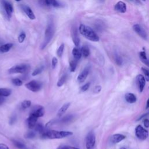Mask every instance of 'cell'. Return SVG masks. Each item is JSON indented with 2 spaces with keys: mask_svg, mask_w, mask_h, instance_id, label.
Listing matches in <instances>:
<instances>
[{
  "mask_svg": "<svg viewBox=\"0 0 149 149\" xmlns=\"http://www.w3.org/2000/svg\"><path fill=\"white\" fill-rule=\"evenodd\" d=\"M67 79V76L66 74H63V76H61V77L59 79V80L57 82V86L58 87H61L62 86L66 81Z\"/></svg>",
  "mask_w": 149,
  "mask_h": 149,
  "instance_id": "obj_28",
  "label": "cell"
},
{
  "mask_svg": "<svg viewBox=\"0 0 149 149\" xmlns=\"http://www.w3.org/2000/svg\"><path fill=\"white\" fill-rule=\"evenodd\" d=\"M30 114H32L36 116L37 118L41 117L44 114V109L40 105H37L32 109Z\"/></svg>",
  "mask_w": 149,
  "mask_h": 149,
  "instance_id": "obj_10",
  "label": "cell"
},
{
  "mask_svg": "<svg viewBox=\"0 0 149 149\" xmlns=\"http://www.w3.org/2000/svg\"><path fill=\"white\" fill-rule=\"evenodd\" d=\"M73 135V133L69 131H58V130H45L41 134L44 139H59Z\"/></svg>",
  "mask_w": 149,
  "mask_h": 149,
  "instance_id": "obj_2",
  "label": "cell"
},
{
  "mask_svg": "<svg viewBox=\"0 0 149 149\" xmlns=\"http://www.w3.org/2000/svg\"><path fill=\"white\" fill-rule=\"evenodd\" d=\"M71 37L72 41L76 47H78L80 44V38L76 27H72L71 29Z\"/></svg>",
  "mask_w": 149,
  "mask_h": 149,
  "instance_id": "obj_9",
  "label": "cell"
},
{
  "mask_svg": "<svg viewBox=\"0 0 149 149\" xmlns=\"http://www.w3.org/2000/svg\"><path fill=\"white\" fill-rule=\"evenodd\" d=\"M149 108V98L147 100V104H146V109Z\"/></svg>",
  "mask_w": 149,
  "mask_h": 149,
  "instance_id": "obj_48",
  "label": "cell"
},
{
  "mask_svg": "<svg viewBox=\"0 0 149 149\" xmlns=\"http://www.w3.org/2000/svg\"><path fill=\"white\" fill-rule=\"evenodd\" d=\"M21 8L23 12L26 13V15L28 16V17L31 19V20H34L36 19V16L34 14L33 10L31 9L27 5H23L22 4L21 5Z\"/></svg>",
  "mask_w": 149,
  "mask_h": 149,
  "instance_id": "obj_11",
  "label": "cell"
},
{
  "mask_svg": "<svg viewBox=\"0 0 149 149\" xmlns=\"http://www.w3.org/2000/svg\"><path fill=\"white\" fill-rule=\"evenodd\" d=\"M15 1H17V2H19V1H20V0H15Z\"/></svg>",
  "mask_w": 149,
  "mask_h": 149,
  "instance_id": "obj_52",
  "label": "cell"
},
{
  "mask_svg": "<svg viewBox=\"0 0 149 149\" xmlns=\"http://www.w3.org/2000/svg\"><path fill=\"white\" fill-rule=\"evenodd\" d=\"M5 98H3V97H2V96H0V105H1L2 104H3V103L5 101Z\"/></svg>",
  "mask_w": 149,
  "mask_h": 149,
  "instance_id": "obj_47",
  "label": "cell"
},
{
  "mask_svg": "<svg viewBox=\"0 0 149 149\" xmlns=\"http://www.w3.org/2000/svg\"><path fill=\"white\" fill-rule=\"evenodd\" d=\"M133 30L141 38L146 39L147 38V34L144 29L139 24H136L133 26Z\"/></svg>",
  "mask_w": 149,
  "mask_h": 149,
  "instance_id": "obj_8",
  "label": "cell"
},
{
  "mask_svg": "<svg viewBox=\"0 0 149 149\" xmlns=\"http://www.w3.org/2000/svg\"><path fill=\"white\" fill-rule=\"evenodd\" d=\"M30 66L27 64H20L10 68L8 70L9 73H23L27 72Z\"/></svg>",
  "mask_w": 149,
  "mask_h": 149,
  "instance_id": "obj_4",
  "label": "cell"
},
{
  "mask_svg": "<svg viewBox=\"0 0 149 149\" xmlns=\"http://www.w3.org/2000/svg\"><path fill=\"white\" fill-rule=\"evenodd\" d=\"M12 93V90L7 88H0V96L8 97Z\"/></svg>",
  "mask_w": 149,
  "mask_h": 149,
  "instance_id": "obj_22",
  "label": "cell"
},
{
  "mask_svg": "<svg viewBox=\"0 0 149 149\" xmlns=\"http://www.w3.org/2000/svg\"><path fill=\"white\" fill-rule=\"evenodd\" d=\"M0 149H9V147L5 144L0 143Z\"/></svg>",
  "mask_w": 149,
  "mask_h": 149,
  "instance_id": "obj_43",
  "label": "cell"
},
{
  "mask_svg": "<svg viewBox=\"0 0 149 149\" xmlns=\"http://www.w3.org/2000/svg\"><path fill=\"white\" fill-rule=\"evenodd\" d=\"M31 101L30 100H24L21 104V107L22 109H27L31 106Z\"/></svg>",
  "mask_w": 149,
  "mask_h": 149,
  "instance_id": "obj_30",
  "label": "cell"
},
{
  "mask_svg": "<svg viewBox=\"0 0 149 149\" xmlns=\"http://www.w3.org/2000/svg\"><path fill=\"white\" fill-rule=\"evenodd\" d=\"M125 100L129 103H134L136 101V97L133 93H127L125 95Z\"/></svg>",
  "mask_w": 149,
  "mask_h": 149,
  "instance_id": "obj_21",
  "label": "cell"
},
{
  "mask_svg": "<svg viewBox=\"0 0 149 149\" xmlns=\"http://www.w3.org/2000/svg\"><path fill=\"white\" fill-rule=\"evenodd\" d=\"M13 44L12 43H6L0 46V52L2 53H5L8 52L13 47Z\"/></svg>",
  "mask_w": 149,
  "mask_h": 149,
  "instance_id": "obj_20",
  "label": "cell"
},
{
  "mask_svg": "<svg viewBox=\"0 0 149 149\" xmlns=\"http://www.w3.org/2000/svg\"><path fill=\"white\" fill-rule=\"evenodd\" d=\"M37 118L36 116L32 114H30L29 117L27 118V122L28 125V127L30 129H32L34 128L36 125L37 124Z\"/></svg>",
  "mask_w": 149,
  "mask_h": 149,
  "instance_id": "obj_16",
  "label": "cell"
},
{
  "mask_svg": "<svg viewBox=\"0 0 149 149\" xmlns=\"http://www.w3.org/2000/svg\"><path fill=\"white\" fill-rule=\"evenodd\" d=\"M79 31L83 37L90 41L98 42L100 40V38L97 33L88 26L81 24L79 27Z\"/></svg>",
  "mask_w": 149,
  "mask_h": 149,
  "instance_id": "obj_1",
  "label": "cell"
},
{
  "mask_svg": "<svg viewBox=\"0 0 149 149\" xmlns=\"http://www.w3.org/2000/svg\"><path fill=\"white\" fill-rule=\"evenodd\" d=\"M95 143V136L93 132H90L86 138V147L87 149H92Z\"/></svg>",
  "mask_w": 149,
  "mask_h": 149,
  "instance_id": "obj_6",
  "label": "cell"
},
{
  "mask_svg": "<svg viewBox=\"0 0 149 149\" xmlns=\"http://www.w3.org/2000/svg\"><path fill=\"white\" fill-rule=\"evenodd\" d=\"M135 134L137 137L141 140H146L148 136V131L143 127L141 125H138L136 127Z\"/></svg>",
  "mask_w": 149,
  "mask_h": 149,
  "instance_id": "obj_5",
  "label": "cell"
},
{
  "mask_svg": "<svg viewBox=\"0 0 149 149\" xmlns=\"http://www.w3.org/2000/svg\"><path fill=\"white\" fill-rule=\"evenodd\" d=\"M90 83L88 82V83H86L85 84H84L81 87V90L82 91H85L86 90H87L90 87Z\"/></svg>",
  "mask_w": 149,
  "mask_h": 149,
  "instance_id": "obj_40",
  "label": "cell"
},
{
  "mask_svg": "<svg viewBox=\"0 0 149 149\" xmlns=\"http://www.w3.org/2000/svg\"><path fill=\"white\" fill-rule=\"evenodd\" d=\"M72 55L76 60L80 59L82 56L81 49L77 47L73 48L72 50Z\"/></svg>",
  "mask_w": 149,
  "mask_h": 149,
  "instance_id": "obj_19",
  "label": "cell"
},
{
  "mask_svg": "<svg viewBox=\"0 0 149 149\" xmlns=\"http://www.w3.org/2000/svg\"><path fill=\"white\" fill-rule=\"evenodd\" d=\"M12 83L15 85V86H20L22 85L23 84V82L22 81L18 79V78H15V79H13L12 80Z\"/></svg>",
  "mask_w": 149,
  "mask_h": 149,
  "instance_id": "obj_34",
  "label": "cell"
},
{
  "mask_svg": "<svg viewBox=\"0 0 149 149\" xmlns=\"http://www.w3.org/2000/svg\"><path fill=\"white\" fill-rule=\"evenodd\" d=\"M81 53H82V56L84 58H87L90 55V49L88 46L87 45H83L82 48H81Z\"/></svg>",
  "mask_w": 149,
  "mask_h": 149,
  "instance_id": "obj_25",
  "label": "cell"
},
{
  "mask_svg": "<svg viewBox=\"0 0 149 149\" xmlns=\"http://www.w3.org/2000/svg\"><path fill=\"white\" fill-rule=\"evenodd\" d=\"M58 63V59L56 57H53L52 59V62H51V65H52V69H55L56 65Z\"/></svg>",
  "mask_w": 149,
  "mask_h": 149,
  "instance_id": "obj_39",
  "label": "cell"
},
{
  "mask_svg": "<svg viewBox=\"0 0 149 149\" xmlns=\"http://www.w3.org/2000/svg\"><path fill=\"white\" fill-rule=\"evenodd\" d=\"M120 149H126V148H125V147H121Z\"/></svg>",
  "mask_w": 149,
  "mask_h": 149,
  "instance_id": "obj_51",
  "label": "cell"
},
{
  "mask_svg": "<svg viewBox=\"0 0 149 149\" xmlns=\"http://www.w3.org/2000/svg\"><path fill=\"white\" fill-rule=\"evenodd\" d=\"M141 1H145L146 0H141Z\"/></svg>",
  "mask_w": 149,
  "mask_h": 149,
  "instance_id": "obj_54",
  "label": "cell"
},
{
  "mask_svg": "<svg viewBox=\"0 0 149 149\" xmlns=\"http://www.w3.org/2000/svg\"><path fill=\"white\" fill-rule=\"evenodd\" d=\"M3 8H4L5 11L6 12V14L8 17L9 19H10L12 16V13L13 11V6L9 2H8L7 1H3Z\"/></svg>",
  "mask_w": 149,
  "mask_h": 149,
  "instance_id": "obj_15",
  "label": "cell"
},
{
  "mask_svg": "<svg viewBox=\"0 0 149 149\" xmlns=\"http://www.w3.org/2000/svg\"><path fill=\"white\" fill-rule=\"evenodd\" d=\"M101 90V87L100 86H96L94 89V93H98Z\"/></svg>",
  "mask_w": 149,
  "mask_h": 149,
  "instance_id": "obj_42",
  "label": "cell"
},
{
  "mask_svg": "<svg viewBox=\"0 0 149 149\" xmlns=\"http://www.w3.org/2000/svg\"><path fill=\"white\" fill-rule=\"evenodd\" d=\"M44 69V66H41L40 67H38L33 72H32V76H37L39 74H40L42 71Z\"/></svg>",
  "mask_w": 149,
  "mask_h": 149,
  "instance_id": "obj_32",
  "label": "cell"
},
{
  "mask_svg": "<svg viewBox=\"0 0 149 149\" xmlns=\"http://www.w3.org/2000/svg\"><path fill=\"white\" fill-rule=\"evenodd\" d=\"M139 55H140V58L141 61H143V60H146V59H148L145 51H141L139 53Z\"/></svg>",
  "mask_w": 149,
  "mask_h": 149,
  "instance_id": "obj_37",
  "label": "cell"
},
{
  "mask_svg": "<svg viewBox=\"0 0 149 149\" xmlns=\"http://www.w3.org/2000/svg\"><path fill=\"white\" fill-rule=\"evenodd\" d=\"M35 136H36V132L34 131H29L27 132L24 135V137L26 139H33Z\"/></svg>",
  "mask_w": 149,
  "mask_h": 149,
  "instance_id": "obj_33",
  "label": "cell"
},
{
  "mask_svg": "<svg viewBox=\"0 0 149 149\" xmlns=\"http://www.w3.org/2000/svg\"><path fill=\"white\" fill-rule=\"evenodd\" d=\"M145 65H146L148 67H149V59H147L146 60H143V61H141Z\"/></svg>",
  "mask_w": 149,
  "mask_h": 149,
  "instance_id": "obj_46",
  "label": "cell"
},
{
  "mask_svg": "<svg viewBox=\"0 0 149 149\" xmlns=\"http://www.w3.org/2000/svg\"><path fill=\"white\" fill-rule=\"evenodd\" d=\"M89 70L90 68L88 66H87L80 73V74L77 76V81L79 83H82L86 80L88 74Z\"/></svg>",
  "mask_w": 149,
  "mask_h": 149,
  "instance_id": "obj_13",
  "label": "cell"
},
{
  "mask_svg": "<svg viewBox=\"0 0 149 149\" xmlns=\"http://www.w3.org/2000/svg\"><path fill=\"white\" fill-rule=\"evenodd\" d=\"M69 66H70V72H74L76 70V66H77V61L76 60L71 61L69 63Z\"/></svg>",
  "mask_w": 149,
  "mask_h": 149,
  "instance_id": "obj_31",
  "label": "cell"
},
{
  "mask_svg": "<svg viewBox=\"0 0 149 149\" xmlns=\"http://www.w3.org/2000/svg\"><path fill=\"white\" fill-rule=\"evenodd\" d=\"M26 38V34L24 33H21L18 36V41L19 43H22Z\"/></svg>",
  "mask_w": 149,
  "mask_h": 149,
  "instance_id": "obj_36",
  "label": "cell"
},
{
  "mask_svg": "<svg viewBox=\"0 0 149 149\" xmlns=\"http://www.w3.org/2000/svg\"><path fill=\"white\" fill-rule=\"evenodd\" d=\"M115 59L116 63L117 65H122V58L120 56L116 55L115 56Z\"/></svg>",
  "mask_w": 149,
  "mask_h": 149,
  "instance_id": "obj_38",
  "label": "cell"
},
{
  "mask_svg": "<svg viewBox=\"0 0 149 149\" xmlns=\"http://www.w3.org/2000/svg\"><path fill=\"white\" fill-rule=\"evenodd\" d=\"M64 48H65V45L63 43H62L60 45V46L58 48L57 51H56V54L59 57H61L62 56L63 51H64Z\"/></svg>",
  "mask_w": 149,
  "mask_h": 149,
  "instance_id": "obj_29",
  "label": "cell"
},
{
  "mask_svg": "<svg viewBox=\"0 0 149 149\" xmlns=\"http://www.w3.org/2000/svg\"><path fill=\"white\" fill-rule=\"evenodd\" d=\"M136 81H137V84L139 91L142 92L144 90L145 84H146V79H145V77L143 75L139 74L137 76Z\"/></svg>",
  "mask_w": 149,
  "mask_h": 149,
  "instance_id": "obj_12",
  "label": "cell"
},
{
  "mask_svg": "<svg viewBox=\"0 0 149 149\" xmlns=\"http://www.w3.org/2000/svg\"><path fill=\"white\" fill-rule=\"evenodd\" d=\"M34 130H35L36 132H38L41 134H42L45 131L44 126L41 123H37L36 125V126L34 127Z\"/></svg>",
  "mask_w": 149,
  "mask_h": 149,
  "instance_id": "obj_24",
  "label": "cell"
},
{
  "mask_svg": "<svg viewBox=\"0 0 149 149\" xmlns=\"http://www.w3.org/2000/svg\"><path fill=\"white\" fill-rule=\"evenodd\" d=\"M44 2L47 6H51L56 8L60 6L59 2L56 0H44Z\"/></svg>",
  "mask_w": 149,
  "mask_h": 149,
  "instance_id": "obj_23",
  "label": "cell"
},
{
  "mask_svg": "<svg viewBox=\"0 0 149 149\" xmlns=\"http://www.w3.org/2000/svg\"><path fill=\"white\" fill-rule=\"evenodd\" d=\"M69 147L67 146H64V145H61L59 146L56 149H69Z\"/></svg>",
  "mask_w": 149,
  "mask_h": 149,
  "instance_id": "obj_45",
  "label": "cell"
},
{
  "mask_svg": "<svg viewBox=\"0 0 149 149\" xmlns=\"http://www.w3.org/2000/svg\"><path fill=\"white\" fill-rule=\"evenodd\" d=\"M54 31L55 28L52 21H49L45 31L44 40L41 46V49H44L46 47V46L48 44V43H49L54 34Z\"/></svg>",
  "mask_w": 149,
  "mask_h": 149,
  "instance_id": "obj_3",
  "label": "cell"
},
{
  "mask_svg": "<svg viewBox=\"0 0 149 149\" xmlns=\"http://www.w3.org/2000/svg\"><path fill=\"white\" fill-rule=\"evenodd\" d=\"M126 138L125 136L121 134H115L111 136V141L113 143L116 144L118 143H119L120 141H122Z\"/></svg>",
  "mask_w": 149,
  "mask_h": 149,
  "instance_id": "obj_17",
  "label": "cell"
},
{
  "mask_svg": "<svg viewBox=\"0 0 149 149\" xmlns=\"http://www.w3.org/2000/svg\"><path fill=\"white\" fill-rule=\"evenodd\" d=\"M70 105V102H66L65 104H64L58 110V112H57V116L60 117L62 115H63V114L65 113V112L67 111V109L69 108V106Z\"/></svg>",
  "mask_w": 149,
  "mask_h": 149,
  "instance_id": "obj_18",
  "label": "cell"
},
{
  "mask_svg": "<svg viewBox=\"0 0 149 149\" xmlns=\"http://www.w3.org/2000/svg\"><path fill=\"white\" fill-rule=\"evenodd\" d=\"M26 87L33 92H37L41 88L42 84L40 82L36 80H31L25 84Z\"/></svg>",
  "mask_w": 149,
  "mask_h": 149,
  "instance_id": "obj_7",
  "label": "cell"
},
{
  "mask_svg": "<svg viewBox=\"0 0 149 149\" xmlns=\"http://www.w3.org/2000/svg\"><path fill=\"white\" fill-rule=\"evenodd\" d=\"M141 70L144 74V77L147 81H149V70L144 68H141Z\"/></svg>",
  "mask_w": 149,
  "mask_h": 149,
  "instance_id": "obj_35",
  "label": "cell"
},
{
  "mask_svg": "<svg viewBox=\"0 0 149 149\" xmlns=\"http://www.w3.org/2000/svg\"><path fill=\"white\" fill-rule=\"evenodd\" d=\"M105 1V0H99V1H100V2H104Z\"/></svg>",
  "mask_w": 149,
  "mask_h": 149,
  "instance_id": "obj_50",
  "label": "cell"
},
{
  "mask_svg": "<svg viewBox=\"0 0 149 149\" xmlns=\"http://www.w3.org/2000/svg\"><path fill=\"white\" fill-rule=\"evenodd\" d=\"M13 144L19 149H26V146L22 142H20L16 140H12Z\"/></svg>",
  "mask_w": 149,
  "mask_h": 149,
  "instance_id": "obj_26",
  "label": "cell"
},
{
  "mask_svg": "<svg viewBox=\"0 0 149 149\" xmlns=\"http://www.w3.org/2000/svg\"><path fill=\"white\" fill-rule=\"evenodd\" d=\"M73 118V116L72 115H68L63 117L60 120V122L63 123H67L69 122L70 121H71V120H72Z\"/></svg>",
  "mask_w": 149,
  "mask_h": 149,
  "instance_id": "obj_27",
  "label": "cell"
},
{
  "mask_svg": "<svg viewBox=\"0 0 149 149\" xmlns=\"http://www.w3.org/2000/svg\"><path fill=\"white\" fill-rule=\"evenodd\" d=\"M114 9L116 11L119 12V13H125L127 9V7H126V3L123 2V1H119L118 2L115 6H114Z\"/></svg>",
  "mask_w": 149,
  "mask_h": 149,
  "instance_id": "obj_14",
  "label": "cell"
},
{
  "mask_svg": "<svg viewBox=\"0 0 149 149\" xmlns=\"http://www.w3.org/2000/svg\"><path fill=\"white\" fill-rule=\"evenodd\" d=\"M129 1H133V0H129Z\"/></svg>",
  "mask_w": 149,
  "mask_h": 149,
  "instance_id": "obj_53",
  "label": "cell"
},
{
  "mask_svg": "<svg viewBox=\"0 0 149 149\" xmlns=\"http://www.w3.org/2000/svg\"><path fill=\"white\" fill-rule=\"evenodd\" d=\"M16 116L15 115H12L10 117V119H9V123H10V125L13 124L16 122Z\"/></svg>",
  "mask_w": 149,
  "mask_h": 149,
  "instance_id": "obj_41",
  "label": "cell"
},
{
  "mask_svg": "<svg viewBox=\"0 0 149 149\" xmlns=\"http://www.w3.org/2000/svg\"><path fill=\"white\" fill-rule=\"evenodd\" d=\"M144 125L146 127H149V120L147 119H144Z\"/></svg>",
  "mask_w": 149,
  "mask_h": 149,
  "instance_id": "obj_44",
  "label": "cell"
},
{
  "mask_svg": "<svg viewBox=\"0 0 149 149\" xmlns=\"http://www.w3.org/2000/svg\"><path fill=\"white\" fill-rule=\"evenodd\" d=\"M69 149H79L78 148H76V147H70Z\"/></svg>",
  "mask_w": 149,
  "mask_h": 149,
  "instance_id": "obj_49",
  "label": "cell"
}]
</instances>
